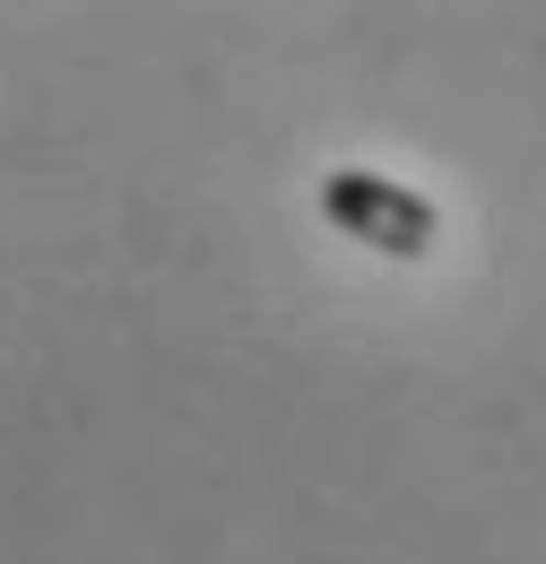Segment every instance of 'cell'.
<instances>
[{"instance_id": "6da1fadb", "label": "cell", "mask_w": 546, "mask_h": 564, "mask_svg": "<svg viewBox=\"0 0 546 564\" xmlns=\"http://www.w3.org/2000/svg\"><path fill=\"white\" fill-rule=\"evenodd\" d=\"M321 217H330L339 235H356V243L391 252V261L434 252V235H443L434 200L408 192V183H391V174H373V165H339V174L321 183Z\"/></svg>"}]
</instances>
